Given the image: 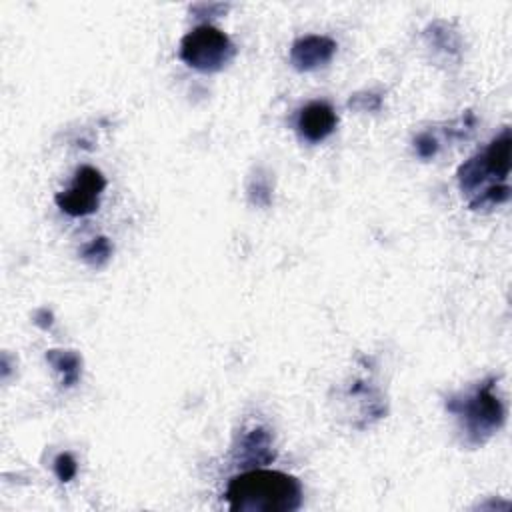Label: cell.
I'll use <instances>...</instances> for the list:
<instances>
[{"label": "cell", "instance_id": "1", "mask_svg": "<svg viewBox=\"0 0 512 512\" xmlns=\"http://www.w3.org/2000/svg\"><path fill=\"white\" fill-rule=\"evenodd\" d=\"M224 496L232 512H294L302 506L298 478L280 470L240 472L230 478Z\"/></svg>", "mask_w": 512, "mask_h": 512}, {"label": "cell", "instance_id": "2", "mask_svg": "<svg viewBox=\"0 0 512 512\" xmlns=\"http://www.w3.org/2000/svg\"><path fill=\"white\" fill-rule=\"evenodd\" d=\"M446 408L462 420L470 444H484L504 422V406L494 394V378L480 382L472 392L452 396Z\"/></svg>", "mask_w": 512, "mask_h": 512}, {"label": "cell", "instance_id": "3", "mask_svg": "<svg viewBox=\"0 0 512 512\" xmlns=\"http://www.w3.org/2000/svg\"><path fill=\"white\" fill-rule=\"evenodd\" d=\"M510 128H504L484 152L470 156L456 172L462 194L470 200L480 196L486 188L506 182L510 174Z\"/></svg>", "mask_w": 512, "mask_h": 512}, {"label": "cell", "instance_id": "4", "mask_svg": "<svg viewBox=\"0 0 512 512\" xmlns=\"http://www.w3.org/2000/svg\"><path fill=\"white\" fill-rule=\"evenodd\" d=\"M236 48L232 40L210 24L190 30L180 42V60L200 72H218L232 62Z\"/></svg>", "mask_w": 512, "mask_h": 512}, {"label": "cell", "instance_id": "5", "mask_svg": "<svg viewBox=\"0 0 512 512\" xmlns=\"http://www.w3.org/2000/svg\"><path fill=\"white\" fill-rule=\"evenodd\" d=\"M106 178L94 166H80L72 184L54 196V202L68 216H88L98 210Z\"/></svg>", "mask_w": 512, "mask_h": 512}, {"label": "cell", "instance_id": "6", "mask_svg": "<svg viewBox=\"0 0 512 512\" xmlns=\"http://www.w3.org/2000/svg\"><path fill=\"white\" fill-rule=\"evenodd\" d=\"M336 42L328 36L306 34L292 42L290 62L298 72H310L320 66H326L336 54Z\"/></svg>", "mask_w": 512, "mask_h": 512}, {"label": "cell", "instance_id": "7", "mask_svg": "<svg viewBox=\"0 0 512 512\" xmlns=\"http://www.w3.org/2000/svg\"><path fill=\"white\" fill-rule=\"evenodd\" d=\"M336 124H338V116L334 108L324 100H314L300 110L296 120V130L302 140L310 144H318L336 130Z\"/></svg>", "mask_w": 512, "mask_h": 512}, {"label": "cell", "instance_id": "8", "mask_svg": "<svg viewBox=\"0 0 512 512\" xmlns=\"http://www.w3.org/2000/svg\"><path fill=\"white\" fill-rule=\"evenodd\" d=\"M274 450H272V436L268 430L264 428H254L250 430L238 450H236V462L242 468H258L260 464H268L270 460H274Z\"/></svg>", "mask_w": 512, "mask_h": 512}, {"label": "cell", "instance_id": "9", "mask_svg": "<svg viewBox=\"0 0 512 512\" xmlns=\"http://www.w3.org/2000/svg\"><path fill=\"white\" fill-rule=\"evenodd\" d=\"M46 360L62 376V386L70 388L78 382L82 372V358L74 350H48Z\"/></svg>", "mask_w": 512, "mask_h": 512}, {"label": "cell", "instance_id": "10", "mask_svg": "<svg viewBox=\"0 0 512 512\" xmlns=\"http://www.w3.org/2000/svg\"><path fill=\"white\" fill-rule=\"evenodd\" d=\"M80 256L90 266H104L112 256V244L106 236H98L80 248Z\"/></svg>", "mask_w": 512, "mask_h": 512}, {"label": "cell", "instance_id": "11", "mask_svg": "<svg viewBox=\"0 0 512 512\" xmlns=\"http://www.w3.org/2000/svg\"><path fill=\"white\" fill-rule=\"evenodd\" d=\"M248 194H250V202L256 204V206H268L270 204L272 188H270L268 180L264 176H260V172L250 180Z\"/></svg>", "mask_w": 512, "mask_h": 512}, {"label": "cell", "instance_id": "12", "mask_svg": "<svg viewBox=\"0 0 512 512\" xmlns=\"http://www.w3.org/2000/svg\"><path fill=\"white\" fill-rule=\"evenodd\" d=\"M348 106L360 112H376L382 106V96L376 92H356L352 94V98L348 100Z\"/></svg>", "mask_w": 512, "mask_h": 512}, {"label": "cell", "instance_id": "13", "mask_svg": "<svg viewBox=\"0 0 512 512\" xmlns=\"http://www.w3.org/2000/svg\"><path fill=\"white\" fill-rule=\"evenodd\" d=\"M54 472H56L60 482H70L78 472V464H76L74 456L70 452L58 454L56 460H54Z\"/></svg>", "mask_w": 512, "mask_h": 512}, {"label": "cell", "instance_id": "14", "mask_svg": "<svg viewBox=\"0 0 512 512\" xmlns=\"http://www.w3.org/2000/svg\"><path fill=\"white\" fill-rule=\"evenodd\" d=\"M414 150L422 160H430L438 152V140L430 132H422L414 138Z\"/></svg>", "mask_w": 512, "mask_h": 512}]
</instances>
